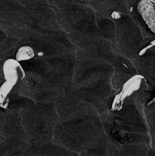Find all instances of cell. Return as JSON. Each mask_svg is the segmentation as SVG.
Instances as JSON below:
<instances>
[{"label": "cell", "mask_w": 155, "mask_h": 156, "mask_svg": "<svg viewBox=\"0 0 155 156\" xmlns=\"http://www.w3.org/2000/svg\"><path fill=\"white\" fill-rule=\"evenodd\" d=\"M4 77L7 82L15 85L24 77V71L19 62L12 58L5 61L2 67Z\"/></svg>", "instance_id": "6da1fadb"}, {"label": "cell", "mask_w": 155, "mask_h": 156, "mask_svg": "<svg viewBox=\"0 0 155 156\" xmlns=\"http://www.w3.org/2000/svg\"><path fill=\"white\" fill-rule=\"evenodd\" d=\"M15 85L5 81L0 87V107L2 108H7L9 105L8 96Z\"/></svg>", "instance_id": "7a4b0ae2"}, {"label": "cell", "mask_w": 155, "mask_h": 156, "mask_svg": "<svg viewBox=\"0 0 155 156\" xmlns=\"http://www.w3.org/2000/svg\"><path fill=\"white\" fill-rule=\"evenodd\" d=\"M35 55L33 49L28 46L20 47L16 54V60L23 61L31 59Z\"/></svg>", "instance_id": "3957f363"}]
</instances>
